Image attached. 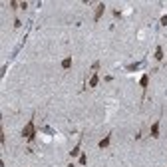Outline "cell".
I'll list each match as a JSON object with an SVG mask.
<instances>
[{"instance_id": "obj_1", "label": "cell", "mask_w": 167, "mask_h": 167, "mask_svg": "<svg viewBox=\"0 0 167 167\" xmlns=\"http://www.w3.org/2000/svg\"><path fill=\"white\" fill-rule=\"evenodd\" d=\"M22 137L28 143H32L34 139H36V124H34V117L30 119V121H26V125L22 127Z\"/></svg>"}, {"instance_id": "obj_2", "label": "cell", "mask_w": 167, "mask_h": 167, "mask_svg": "<svg viewBox=\"0 0 167 167\" xmlns=\"http://www.w3.org/2000/svg\"><path fill=\"white\" fill-rule=\"evenodd\" d=\"M104 12H105V4H104V2H100V4L95 6V14H94V22H100V20H101V16H104Z\"/></svg>"}, {"instance_id": "obj_3", "label": "cell", "mask_w": 167, "mask_h": 167, "mask_svg": "<svg viewBox=\"0 0 167 167\" xmlns=\"http://www.w3.org/2000/svg\"><path fill=\"white\" fill-rule=\"evenodd\" d=\"M110 143H111V133H108L105 137H101L100 141H98V147H100V149H105Z\"/></svg>"}, {"instance_id": "obj_4", "label": "cell", "mask_w": 167, "mask_h": 167, "mask_svg": "<svg viewBox=\"0 0 167 167\" xmlns=\"http://www.w3.org/2000/svg\"><path fill=\"white\" fill-rule=\"evenodd\" d=\"M159 125H161V121H153V125L149 127V135L151 137H159Z\"/></svg>"}, {"instance_id": "obj_5", "label": "cell", "mask_w": 167, "mask_h": 167, "mask_svg": "<svg viewBox=\"0 0 167 167\" xmlns=\"http://www.w3.org/2000/svg\"><path fill=\"white\" fill-rule=\"evenodd\" d=\"M80 149H82V137L78 139V143L74 145V149L70 151V157H72V159H74V157H80Z\"/></svg>"}, {"instance_id": "obj_6", "label": "cell", "mask_w": 167, "mask_h": 167, "mask_svg": "<svg viewBox=\"0 0 167 167\" xmlns=\"http://www.w3.org/2000/svg\"><path fill=\"white\" fill-rule=\"evenodd\" d=\"M143 64H145V60H141V62H133V64H127V66H125V70H127V72H137Z\"/></svg>"}, {"instance_id": "obj_7", "label": "cell", "mask_w": 167, "mask_h": 167, "mask_svg": "<svg viewBox=\"0 0 167 167\" xmlns=\"http://www.w3.org/2000/svg\"><path fill=\"white\" fill-rule=\"evenodd\" d=\"M147 86H149V74H143V76L139 78V88H141V90H147Z\"/></svg>"}, {"instance_id": "obj_8", "label": "cell", "mask_w": 167, "mask_h": 167, "mask_svg": "<svg viewBox=\"0 0 167 167\" xmlns=\"http://www.w3.org/2000/svg\"><path fill=\"white\" fill-rule=\"evenodd\" d=\"M163 54H165V50H163V46H157L155 48V62H163Z\"/></svg>"}, {"instance_id": "obj_9", "label": "cell", "mask_w": 167, "mask_h": 167, "mask_svg": "<svg viewBox=\"0 0 167 167\" xmlns=\"http://www.w3.org/2000/svg\"><path fill=\"white\" fill-rule=\"evenodd\" d=\"M72 64H74V58H72V56H68V58H64V60H62V68H64V70H70Z\"/></svg>"}, {"instance_id": "obj_10", "label": "cell", "mask_w": 167, "mask_h": 167, "mask_svg": "<svg viewBox=\"0 0 167 167\" xmlns=\"http://www.w3.org/2000/svg\"><path fill=\"white\" fill-rule=\"evenodd\" d=\"M100 84V76L98 74H92V78H90V88H95Z\"/></svg>"}, {"instance_id": "obj_11", "label": "cell", "mask_w": 167, "mask_h": 167, "mask_svg": "<svg viewBox=\"0 0 167 167\" xmlns=\"http://www.w3.org/2000/svg\"><path fill=\"white\" fill-rule=\"evenodd\" d=\"M80 165H88V155L86 153H80Z\"/></svg>"}, {"instance_id": "obj_12", "label": "cell", "mask_w": 167, "mask_h": 167, "mask_svg": "<svg viewBox=\"0 0 167 167\" xmlns=\"http://www.w3.org/2000/svg\"><path fill=\"white\" fill-rule=\"evenodd\" d=\"M159 24H161V26H167V14H163V16H161V20H159Z\"/></svg>"}, {"instance_id": "obj_13", "label": "cell", "mask_w": 167, "mask_h": 167, "mask_svg": "<svg viewBox=\"0 0 167 167\" xmlns=\"http://www.w3.org/2000/svg\"><path fill=\"white\" fill-rule=\"evenodd\" d=\"M114 16H115V18H121V10H117V8H114Z\"/></svg>"}, {"instance_id": "obj_14", "label": "cell", "mask_w": 167, "mask_h": 167, "mask_svg": "<svg viewBox=\"0 0 167 167\" xmlns=\"http://www.w3.org/2000/svg\"><path fill=\"white\" fill-rule=\"evenodd\" d=\"M20 26H22V22H20V18H16L14 20V28H20Z\"/></svg>"}, {"instance_id": "obj_15", "label": "cell", "mask_w": 167, "mask_h": 167, "mask_svg": "<svg viewBox=\"0 0 167 167\" xmlns=\"http://www.w3.org/2000/svg\"><path fill=\"white\" fill-rule=\"evenodd\" d=\"M68 167H76V165H74V163H68Z\"/></svg>"}]
</instances>
